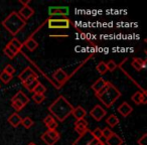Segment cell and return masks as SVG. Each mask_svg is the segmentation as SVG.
Instances as JSON below:
<instances>
[{
  "instance_id": "obj_11",
  "label": "cell",
  "mask_w": 147,
  "mask_h": 145,
  "mask_svg": "<svg viewBox=\"0 0 147 145\" xmlns=\"http://www.w3.org/2000/svg\"><path fill=\"white\" fill-rule=\"evenodd\" d=\"M118 113H120L121 116L123 117H128L131 113L133 112V108L131 105H129L127 102H123L121 105H119L118 108H117Z\"/></svg>"
},
{
  "instance_id": "obj_32",
  "label": "cell",
  "mask_w": 147,
  "mask_h": 145,
  "mask_svg": "<svg viewBox=\"0 0 147 145\" xmlns=\"http://www.w3.org/2000/svg\"><path fill=\"white\" fill-rule=\"evenodd\" d=\"M106 65H107V69H108L109 71H114L115 69H117V63H115V61H113V59H110V61L106 63Z\"/></svg>"
},
{
  "instance_id": "obj_35",
  "label": "cell",
  "mask_w": 147,
  "mask_h": 145,
  "mask_svg": "<svg viewBox=\"0 0 147 145\" xmlns=\"http://www.w3.org/2000/svg\"><path fill=\"white\" fill-rule=\"evenodd\" d=\"M3 53H4V55H6V57H8V59H13L15 57V55L7 47H4V49H3Z\"/></svg>"
},
{
  "instance_id": "obj_29",
  "label": "cell",
  "mask_w": 147,
  "mask_h": 145,
  "mask_svg": "<svg viewBox=\"0 0 147 145\" xmlns=\"http://www.w3.org/2000/svg\"><path fill=\"white\" fill-rule=\"evenodd\" d=\"M40 138H41V140L43 141V142L45 143L47 145H55V142L53 140V139L51 138V137L49 136V135L47 134V133H42L41 134V136H40Z\"/></svg>"
},
{
  "instance_id": "obj_4",
  "label": "cell",
  "mask_w": 147,
  "mask_h": 145,
  "mask_svg": "<svg viewBox=\"0 0 147 145\" xmlns=\"http://www.w3.org/2000/svg\"><path fill=\"white\" fill-rule=\"evenodd\" d=\"M47 21V26L49 28H53V29H65V28H69V25L71 24V20L67 17H63V18H49Z\"/></svg>"
},
{
  "instance_id": "obj_36",
  "label": "cell",
  "mask_w": 147,
  "mask_h": 145,
  "mask_svg": "<svg viewBox=\"0 0 147 145\" xmlns=\"http://www.w3.org/2000/svg\"><path fill=\"white\" fill-rule=\"evenodd\" d=\"M3 71H6L7 74L11 75V76H13V75H14V73H15V69L11 65H6V67H4V69H3Z\"/></svg>"
},
{
  "instance_id": "obj_16",
  "label": "cell",
  "mask_w": 147,
  "mask_h": 145,
  "mask_svg": "<svg viewBox=\"0 0 147 145\" xmlns=\"http://www.w3.org/2000/svg\"><path fill=\"white\" fill-rule=\"evenodd\" d=\"M71 115L75 117L76 120H80V119H85V117L87 116V111L85 110L83 107L78 106L76 108L73 109V112H71Z\"/></svg>"
},
{
  "instance_id": "obj_7",
  "label": "cell",
  "mask_w": 147,
  "mask_h": 145,
  "mask_svg": "<svg viewBox=\"0 0 147 145\" xmlns=\"http://www.w3.org/2000/svg\"><path fill=\"white\" fill-rule=\"evenodd\" d=\"M49 16H65L69 14V8L65 6H53L49 9Z\"/></svg>"
},
{
  "instance_id": "obj_21",
  "label": "cell",
  "mask_w": 147,
  "mask_h": 145,
  "mask_svg": "<svg viewBox=\"0 0 147 145\" xmlns=\"http://www.w3.org/2000/svg\"><path fill=\"white\" fill-rule=\"evenodd\" d=\"M106 123L109 125L110 127H115V126H117V125L119 124V118L116 116V115H114V114H111L110 116H108L107 117V119H106Z\"/></svg>"
},
{
  "instance_id": "obj_12",
  "label": "cell",
  "mask_w": 147,
  "mask_h": 145,
  "mask_svg": "<svg viewBox=\"0 0 147 145\" xmlns=\"http://www.w3.org/2000/svg\"><path fill=\"white\" fill-rule=\"evenodd\" d=\"M34 33H35V31L28 37V38L26 39V40L24 41V42L22 43L23 47H26L29 51H34L35 49L38 47V42H37V41L33 38V34H34Z\"/></svg>"
},
{
  "instance_id": "obj_3",
  "label": "cell",
  "mask_w": 147,
  "mask_h": 145,
  "mask_svg": "<svg viewBox=\"0 0 147 145\" xmlns=\"http://www.w3.org/2000/svg\"><path fill=\"white\" fill-rule=\"evenodd\" d=\"M2 25L4 28L10 33L12 36H15L18 32H20L26 25V21L23 20L19 16L18 12L12 11L4 20L2 21Z\"/></svg>"
},
{
  "instance_id": "obj_37",
  "label": "cell",
  "mask_w": 147,
  "mask_h": 145,
  "mask_svg": "<svg viewBox=\"0 0 147 145\" xmlns=\"http://www.w3.org/2000/svg\"><path fill=\"white\" fill-rule=\"evenodd\" d=\"M45 126L47 127V129H49V130H55V129H57V120L51 121V123H49V124L45 125Z\"/></svg>"
},
{
  "instance_id": "obj_2",
  "label": "cell",
  "mask_w": 147,
  "mask_h": 145,
  "mask_svg": "<svg viewBox=\"0 0 147 145\" xmlns=\"http://www.w3.org/2000/svg\"><path fill=\"white\" fill-rule=\"evenodd\" d=\"M96 97L107 108H111L112 105L121 97V92L114 85L109 82L108 85L103 90H101L98 94H96Z\"/></svg>"
},
{
  "instance_id": "obj_43",
  "label": "cell",
  "mask_w": 147,
  "mask_h": 145,
  "mask_svg": "<svg viewBox=\"0 0 147 145\" xmlns=\"http://www.w3.org/2000/svg\"><path fill=\"white\" fill-rule=\"evenodd\" d=\"M28 145H36V144H34V143H32V142H30V143H29V144Z\"/></svg>"
},
{
  "instance_id": "obj_39",
  "label": "cell",
  "mask_w": 147,
  "mask_h": 145,
  "mask_svg": "<svg viewBox=\"0 0 147 145\" xmlns=\"http://www.w3.org/2000/svg\"><path fill=\"white\" fill-rule=\"evenodd\" d=\"M146 137H147V134L145 133V134H143L142 136L137 140V143H138L139 145H146Z\"/></svg>"
},
{
  "instance_id": "obj_8",
  "label": "cell",
  "mask_w": 147,
  "mask_h": 145,
  "mask_svg": "<svg viewBox=\"0 0 147 145\" xmlns=\"http://www.w3.org/2000/svg\"><path fill=\"white\" fill-rule=\"evenodd\" d=\"M53 80H55L57 83H59V85H63L67 80H69V76H67V74L63 71V69H61V67L57 69V71L53 73Z\"/></svg>"
},
{
  "instance_id": "obj_33",
  "label": "cell",
  "mask_w": 147,
  "mask_h": 145,
  "mask_svg": "<svg viewBox=\"0 0 147 145\" xmlns=\"http://www.w3.org/2000/svg\"><path fill=\"white\" fill-rule=\"evenodd\" d=\"M113 133L114 132H113V131L111 130V128H109V127H106V128L102 129V136L104 137L105 139H108Z\"/></svg>"
},
{
  "instance_id": "obj_26",
  "label": "cell",
  "mask_w": 147,
  "mask_h": 145,
  "mask_svg": "<svg viewBox=\"0 0 147 145\" xmlns=\"http://www.w3.org/2000/svg\"><path fill=\"white\" fill-rule=\"evenodd\" d=\"M9 45H11L13 47H15V49H17L18 51H21V49H22V47H23V45H22V42H21L19 39H17L16 37H13L12 39H11L10 41H9Z\"/></svg>"
},
{
  "instance_id": "obj_30",
  "label": "cell",
  "mask_w": 147,
  "mask_h": 145,
  "mask_svg": "<svg viewBox=\"0 0 147 145\" xmlns=\"http://www.w3.org/2000/svg\"><path fill=\"white\" fill-rule=\"evenodd\" d=\"M11 106H12V108L14 109L15 111L19 112V111H21L24 108L25 105H23L22 103L19 102V101H11Z\"/></svg>"
},
{
  "instance_id": "obj_17",
  "label": "cell",
  "mask_w": 147,
  "mask_h": 145,
  "mask_svg": "<svg viewBox=\"0 0 147 145\" xmlns=\"http://www.w3.org/2000/svg\"><path fill=\"white\" fill-rule=\"evenodd\" d=\"M123 142H124L123 139L116 133H113L108 139H106L107 145H122Z\"/></svg>"
},
{
  "instance_id": "obj_24",
  "label": "cell",
  "mask_w": 147,
  "mask_h": 145,
  "mask_svg": "<svg viewBox=\"0 0 147 145\" xmlns=\"http://www.w3.org/2000/svg\"><path fill=\"white\" fill-rule=\"evenodd\" d=\"M96 69L100 75H105L107 71H108L106 63H104V61H100V63L96 65Z\"/></svg>"
},
{
  "instance_id": "obj_14",
  "label": "cell",
  "mask_w": 147,
  "mask_h": 145,
  "mask_svg": "<svg viewBox=\"0 0 147 145\" xmlns=\"http://www.w3.org/2000/svg\"><path fill=\"white\" fill-rule=\"evenodd\" d=\"M132 101L135 103L136 105H141V104H146L147 103V97L145 93H141V92H136L133 94L132 96Z\"/></svg>"
},
{
  "instance_id": "obj_6",
  "label": "cell",
  "mask_w": 147,
  "mask_h": 145,
  "mask_svg": "<svg viewBox=\"0 0 147 145\" xmlns=\"http://www.w3.org/2000/svg\"><path fill=\"white\" fill-rule=\"evenodd\" d=\"M93 136L91 134V130H88L86 133L82 135H79V137L74 141L73 145H90Z\"/></svg>"
},
{
  "instance_id": "obj_9",
  "label": "cell",
  "mask_w": 147,
  "mask_h": 145,
  "mask_svg": "<svg viewBox=\"0 0 147 145\" xmlns=\"http://www.w3.org/2000/svg\"><path fill=\"white\" fill-rule=\"evenodd\" d=\"M18 14H19V16L23 19V20L26 21V20H28V19L30 18L33 14H34V10H33L32 7H30L28 4H24L22 6V8L19 10Z\"/></svg>"
},
{
  "instance_id": "obj_13",
  "label": "cell",
  "mask_w": 147,
  "mask_h": 145,
  "mask_svg": "<svg viewBox=\"0 0 147 145\" xmlns=\"http://www.w3.org/2000/svg\"><path fill=\"white\" fill-rule=\"evenodd\" d=\"M108 83H109L108 81H106L105 79L99 78L98 80H97L96 82L92 85V89H93V91L95 92V94H98L101 90H103V89H104L105 87L108 85Z\"/></svg>"
},
{
  "instance_id": "obj_23",
  "label": "cell",
  "mask_w": 147,
  "mask_h": 145,
  "mask_svg": "<svg viewBox=\"0 0 147 145\" xmlns=\"http://www.w3.org/2000/svg\"><path fill=\"white\" fill-rule=\"evenodd\" d=\"M45 133H47V134L49 135V136L51 137V138L53 139L55 142L59 141V138H61V134L57 132V129H55V130H49V129H47V130L45 131Z\"/></svg>"
},
{
  "instance_id": "obj_15",
  "label": "cell",
  "mask_w": 147,
  "mask_h": 145,
  "mask_svg": "<svg viewBox=\"0 0 147 145\" xmlns=\"http://www.w3.org/2000/svg\"><path fill=\"white\" fill-rule=\"evenodd\" d=\"M38 83H39L38 77H32V78L28 79V80H26L25 82H23L22 85L29 91V92L32 93L33 90H34V88L37 86V84H38Z\"/></svg>"
},
{
  "instance_id": "obj_38",
  "label": "cell",
  "mask_w": 147,
  "mask_h": 145,
  "mask_svg": "<svg viewBox=\"0 0 147 145\" xmlns=\"http://www.w3.org/2000/svg\"><path fill=\"white\" fill-rule=\"evenodd\" d=\"M75 130H76V132L78 133L79 135H82L84 134V133H86L87 131L89 130V128L87 127V128H84V127H75Z\"/></svg>"
},
{
  "instance_id": "obj_28",
  "label": "cell",
  "mask_w": 147,
  "mask_h": 145,
  "mask_svg": "<svg viewBox=\"0 0 147 145\" xmlns=\"http://www.w3.org/2000/svg\"><path fill=\"white\" fill-rule=\"evenodd\" d=\"M32 101L35 103V104L39 105L45 100V95H40V94H33V96L31 97Z\"/></svg>"
},
{
  "instance_id": "obj_1",
  "label": "cell",
  "mask_w": 147,
  "mask_h": 145,
  "mask_svg": "<svg viewBox=\"0 0 147 145\" xmlns=\"http://www.w3.org/2000/svg\"><path fill=\"white\" fill-rule=\"evenodd\" d=\"M73 105L67 100L63 96H59L51 105L47 110L55 119L59 122H63L71 115L73 112Z\"/></svg>"
},
{
  "instance_id": "obj_31",
  "label": "cell",
  "mask_w": 147,
  "mask_h": 145,
  "mask_svg": "<svg viewBox=\"0 0 147 145\" xmlns=\"http://www.w3.org/2000/svg\"><path fill=\"white\" fill-rule=\"evenodd\" d=\"M91 134H92V136L94 137V138L96 139H100L102 138V129L99 128V127H97V128H95L93 131H91Z\"/></svg>"
},
{
  "instance_id": "obj_19",
  "label": "cell",
  "mask_w": 147,
  "mask_h": 145,
  "mask_svg": "<svg viewBox=\"0 0 147 145\" xmlns=\"http://www.w3.org/2000/svg\"><path fill=\"white\" fill-rule=\"evenodd\" d=\"M146 61L141 57H134L132 61V67H134L136 71H141V69L146 67Z\"/></svg>"
},
{
  "instance_id": "obj_25",
  "label": "cell",
  "mask_w": 147,
  "mask_h": 145,
  "mask_svg": "<svg viewBox=\"0 0 147 145\" xmlns=\"http://www.w3.org/2000/svg\"><path fill=\"white\" fill-rule=\"evenodd\" d=\"M33 124H34V121H33L30 117H25V118H23L22 121H21V125L26 129L31 128V127L33 126Z\"/></svg>"
},
{
  "instance_id": "obj_20",
  "label": "cell",
  "mask_w": 147,
  "mask_h": 145,
  "mask_svg": "<svg viewBox=\"0 0 147 145\" xmlns=\"http://www.w3.org/2000/svg\"><path fill=\"white\" fill-rule=\"evenodd\" d=\"M21 121H22V118L17 113H13L8 117V123L12 127H15V128L18 127L19 125H21Z\"/></svg>"
},
{
  "instance_id": "obj_22",
  "label": "cell",
  "mask_w": 147,
  "mask_h": 145,
  "mask_svg": "<svg viewBox=\"0 0 147 145\" xmlns=\"http://www.w3.org/2000/svg\"><path fill=\"white\" fill-rule=\"evenodd\" d=\"M12 79H13V76L7 74L6 71H2L0 73V81H1L3 84H8L10 81H12Z\"/></svg>"
},
{
  "instance_id": "obj_42",
  "label": "cell",
  "mask_w": 147,
  "mask_h": 145,
  "mask_svg": "<svg viewBox=\"0 0 147 145\" xmlns=\"http://www.w3.org/2000/svg\"><path fill=\"white\" fill-rule=\"evenodd\" d=\"M6 47H8V49H10V51H12V53H14V55H17V53H19V51H17V49H15V47H12V45H9V43H7V45H6Z\"/></svg>"
},
{
  "instance_id": "obj_40",
  "label": "cell",
  "mask_w": 147,
  "mask_h": 145,
  "mask_svg": "<svg viewBox=\"0 0 147 145\" xmlns=\"http://www.w3.org/2000/svg\"><path fill=\"white\" fill-rule=\"evenodd\" d=\"M90 145H105V143L102 140H100V139H96L93 137L90 142Z\"/></svg>"
},
{
  "instance_id": "obj_34",
  "label": "cell",
  "mask_w": 147,
  "mask_h": 145,
  "mask_svg": "<svg viewBox=\"0 0 147 145\" xmlns=\"http://www.w3.org/2000/svg\"><path fill=\"white\" fill-rule=\"evenodd\" d=\"M75 127H84V128H87V127H88V122H87L86 119L77 120L76 122H75Z\"/></svg>"
},
{
  "instance_id": "obj_10",
  "label": "cell",
  "mask_w": 147,
  "mask_h": 145,
  "mask_svg": "<svg viewBox=\"0 0 147 145\" xmlns=\"http://www.w3.org/2000/svg\"><path fill=\"white\" fill-rule=\"evenodd\" d=\"M32 77H37V75L35 74V71H33L30 67H26L21 71L20 74L18 75V79H19V81H21V83L25 82L26 80L32 78Z\"/></svg>"
},
{
  "instance_id": "obj_41",
  "label": "cell",
  "mask_w": 147,
  "mask_h": 145,
  "mask_svg": "<svg viewBox=\"0 0 147 145\" xmlns=\"http://www.w3.org/2000/svg\"><path fill=\"white\" fill-rule=\"evenodd\" d=\"M53 120H55V119L53 118L51 114H49V115H47V116L45 117V119H43V123H45V125H47L49 123H51V121H53Z\"/></svg>"
},
{
  "instance_id": "obj_5",
  "label": "cell",
  "mask_w": 147,
  "mask_h": 145,
  "mask_svg": "<svg viewBox=\"0 0 147 145\" xmlns=\"http://www.w3.org/2000/svg\"><path fill=\"white\" fill-rule=\"evenodd\" d=\"M106 114H107L106 110H105L102 106H100V105H96V106L90 111V115L97 121V122L102 120V119L106 116Z\"/></svg>"
},
{
  "instance_id": "obj_18",
  "label": "cell",
  "mask_w": 147,
  "mask_h": 145,
  "mask_svg": "<svg viewBox=\"0 0 147 145\" xmlns=\"http://www.w3.org/2000/svg\"><path fill=\"white\" fill-rule=\"evenodd\" d=\"M11 101H19V102H21L23 105L26 106V105L29 103V98L22 92V91H18V92L12 97Z\"/></svg>"
},
{
  "instance_id": "obj_27",
  "label": "cell",
  "mask_w": 147,
  "mask_h": 145,
  "mask_svg": "<svg viewBox=\"0 0 147 145\" xmlns=\"http://www.w3.org/2000/svg\"><path fill=\"white\" fill-rule=\"evenodd\" d=\"M45 92H47V88H45V86H43L42 84H40V83H38L37 84V86L34 88V90H33V94H40V95H45Z\"/></svg>"
}]
</instances>
